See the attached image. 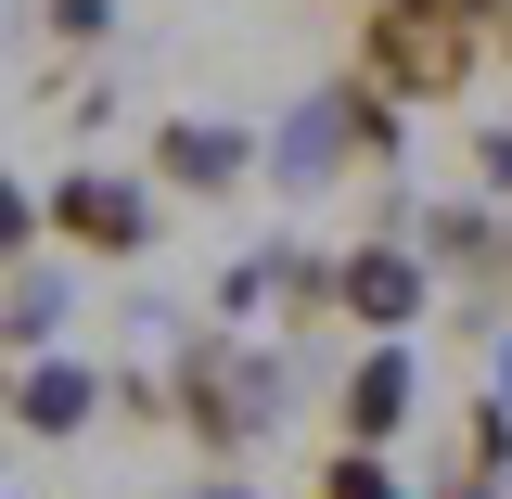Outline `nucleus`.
<instances>
[{"mask_svg":"<svg viewBox=\"0 0 512 499\" xmlns=\"http://www.w3.org/2000/svg\"><path fill=\"white\" fill-rule=\"evenodd\" d=\"M346 64L423 116V103H461V90L500 64V39H487L474 0H359V52H346Z\"/></svg>","mask_w":512,"mask_h":499,"instance_id":"1","label":"nucleus"},{"mask_svg":"<svg viewBox=\"0 0 512 499\" xmlns=\"http://www.w3.org/2000/svg\"><path fill=\"white\" fill-rule=\"evenodd\" d=\"M269 423H282V346H244V320L192 333L167 359V436H192L205 461H244Z\"/></svg>","mask_w":512,"mask_h":499,"instance_id":"2","label":"nucleus"},{"mask_svg":"<svg viewBox=\"0 0 512 499\" xmlns=\"http://www.w3.org/2000/svg\"><path fill=\"white\" fill-rule=\"evenodd\" d=\"M39 218H52V256H90V269L154 256V180H128V167H64L39 192Z\"/></svg>","mask_w":512,"mask_h":499,"instance_id":"3","label":"nucleus"},{"mask_svg":"<svg viewBox=\"0 0 512 499\" xmlns=\"http://www.w3.org/2000/svg\"><path fill=\"white\" fill-rule=\"evenodd\" d=\"M423 308H436V256L410 244V231L333 244V320H346V333H410Z\"/></svg>","mask_w":512,"mask_h":499,"instance_id":"4","label":"nucleus"},{"mask_svg":"<svg viewBox=\"0 0 512 499\" xmlns=\"http://www.w3.org/2000/svg\"><path fill=\"white\" fill-rule=\"evenodd\" d=\"M141 180H154V192H192V205H231V192H256V128L244 116H154Z\"/></svg>","mask_w":512,"mask_h":499,"instance_id":"5","label":"nucleus"},{"mask_svg":"<svg viewBox=\"0 0 512 499\" xmlns=\"http://www.w3.org/2000/svg\"><path fill=\"white\" fill-rule=\"evenodd\" d=\"M205 308H218V320H320V308H333V244L269 231V244H244L231 269H218Z\"/></svg>","mask_w":512,"mask_h":499,"instance_id":"6","label":"nucleus"},{"mask_svg":"<svg viewBox=\"0 0 512 499\" xmlns=\"http://www.w3.org/2000/svg\"><path fill=\"white\" fill-rule=\"evenodd\" d=\"M410 410H423L410 333H359V359H346V384H333V436H346V448H397Z\"/></svg>","mask_w":512,"mask_h":499,"instance_id":"7","label":"nucleus"},{"mask_svg":"<svg viewBox=\"0 0 512 499\" xmlns=\"http://www.w3.org/2000/svg\"><path fill=\"white\" fill-rule=\"evenodd\" d=\"M346 167H359V154H346V116H333V77L256 128V180H269V192H333Z\"/></svg>","mask_w":512,"mask_h":499,"instance_id":"8","label":"nucleus"},{"mask_svg":"<svg viewBox=\"0 0 512 499\" xmlns=\"http://www.w3.org/2000/svg\"><path fill=\"white\" fill-rule=\"evenodd\" d=\"M0 423H13V436H90V423H103V372H90V359H64V346H39V359H13V397H0Z\"/></svg>","mask_w":512,"mask_h":499,"instance_id":"9","label":"nucleus"},{"mask_svg":"<svg viewBox=\"0 0 512 499\" xmlns=\"http://www.w3.org/2000/svg\"><path fill=\"white\" fill-rule=\"evenodd\" d=\"M410 244L436 256V269H461L474 295H512V244H500V205H487V192H436V205H410Z\"/></svg>","mask_w":512,"mask_h":499,"instance_id":"10","label":"nucleus"},{"mask_svg":"<svg viewBox=\"0 0 512 499\" xmlns=\"http://www.w3.org/2000/svg\"><path fill=\"white\" fill-rule=\"evenodd\" d=\"M64 320H77V295H64V269H0V346L13 359H39V346H64Z\"/></svg>","mask_w":512,"mask_h":499,"instance_id":"11","label":"nucleus"},{"mask_svg":"<svg viewBox=\"0 0 512 499\" xmlns=\"http://www.w3.org/2000/svg\"><path fill=\"white\" fill-rule=\"evenodd\" d=\"M333 116H346V154H359V167H397V154H410V103H397V90H372L359 64L333 77Z\"/></svg>","mask_w":512,"mask_h":499,"instance_id":"12","label":"nucleus"},{"mask_svg":"<svg viewBox=\"0 0 512 499\" xmlns=\"http://www.w3.org/2000/svg\"><path fill=\"white\" fill-rule=\"evenodd\" d=\"M448 461H461V474H512V397H500V384H487V397H461Z\"/></svg>","mask_w":512,"mask_h":499,"instance_id":"13","label":"nucleus"},{"mask_svg":"<svg viewBox=\"0 0 512 499\" xmlns=\"http://www.w3.org/2000/svg\"><path fill=\"white\" fill-rule=\"evenodd\" d=\"M308 499H410V487H397L384 448H346V436H333V448H320V474H308Z\"/></svg>","mask_w":512,"mask_h":499,"instance_id":"14","label":"nucleus"},{"mask_svg":"<svg viewBox=\"0 0 512 499\" xmlns=\"http://www.w3.org/2000/svg\"><path fill=\"white\" fill-rule=\"evenodd\" d=\"M39 244H52V218H39V180H13V167H0V269H26Z\"/></svg>","mask_w":512,"mask_h":499,"instance_id":"15","label":"nucleus"},{"mask_svg":"<svg viewBox=\"0 0 512 499\" xmlns=\"http://www.w3.org/2000/svg\"><path fill=\"white\" fill-rule=\"evenodd\" d=\"M461 167H474L487 205H512V116H474V128H461Z\"/></svg>","mask_w":512,"mask_h":499,"instance_id":"16","label":"nucleus"},{"mask_svg":"<svg viewBox=\"0 0 512 499\" xmlns=\"http://www.w3.org/2000/svg\"><path fill=\"white\" fill-rule=\"evenodd\" d=\"M39 26H52V52H103L116 39V0H39Z\"/></svg>","mask_w":512,"mask_h":499,"instance_id":"17","label":"nucleus"},{"mask_svg":"<svg viewBox=\"0 0 512 499\" xmlns=\"http://www.w3.org/2000/svg\"><path fill=\"white\" fill-rule=\"evenodd\" d=\"M436 499H512V474H461V461H448V487Z\"/></svg>","mask_w":512,"mask_h":499,"instance_id":"18","label":"nucleus"},{"mask_svg":"<svg viewBox=\"0 0 512 499\" xmlns=\"http://www.w3.org/2000/svg\"><path fill=\"white\" fill-rule=\"evenodd\" d=\"M192 499H256V487H244V474H231V461H218V474H205V487H192Z\"/></svg>","mask_w":512,"mask_h":499,"instance_id":"19","label":"nucleus"},{"mask_svg":"<svg viewBox=\"0 0 512 499\" xmlns=\"http://www.w3.org/2000/svg\"><path fill=\"white\" fill-rule=\"evenodd\" d=\"M474 13H487V39H500V26H512V0H474Z\"/></svg>","mask_w":512,"mask_h":499,"instance_id":"20","label":"nucleus"},{"mask_svg":"<svg viewBox=\"0 0 512 499\" xmlns=\"http://www.w3.org/2000/svg\"><path fill=\"white\" fill-rule=\"evenodd\" d=\"M0 397H13V346H0Z\"/></svg>","mask_w":512,"mask_h":499,"instance_id":"21","label":"nucleus"},{"mask_svg":"<svg viewBox=\"0 0 512 499\" xmlns=\"http://www.w3.org/2000/svg\"><path fill=\"white\" fill-rule=\"evenodd\" d=\"M500 244H512V205H500Z\"/></svg>","mask_w":512,"mask_h":499,"instance_id":"22","label":"nucleus"},{"mask_svg":"<svg viewBox=\"0 0 512 499\" xmlns=\"http://www.w3.org/2000/svg\"><path fill=\"white\" fill-rule=\"evenodd\" d=\"M0 436H13V423H0Z\"/></svg>","mask_w":512,"mask_h":499,"instance_id":"23","label":"nucleus"}]
</instances>
